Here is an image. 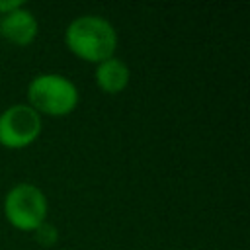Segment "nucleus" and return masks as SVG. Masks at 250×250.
Returning a JSON list of instances; mask_svg holds the SVG:
<instances>
[{"mask_svg": "<svg viewBox=\"0 0 250 250\" xmlns=\"http://www.w3.org/2000/svg\"><path fill=\"white\" fill-rule=\"evenodd\" d=\"M64 45L78 59L98 64L113 57L117 49V31L104 16L84 14L66 25Z\"/></svg>", "mask_w": 250, "mask_h": 250, "instance_id": "obj_1", "label": "nucleus"}, {"mask_svg": "<svg viewBox=\"0 0 250 250\" xmlns=\"http://www.w3.org/2000/svg\"><path fill=\"white\" fill-rule=\"evenodd\" d=\"M80 94L76 84L59 72H43L27 84V105L39 115L62 117L76 109Z\"/></svg>", "mask_w": 250, "mask_h": 250, "instance_id": "obj_2", "label": "nucleus"}, {"mask_svg": "<svg viewBox=\"0 0 250 250\" xmlns=\"http://www.w3.org/2000/svg\"><path fill=\"white\" fill-rule=\"evenodd\" d=\"M47 211L49 203L45 193L31 182H20L12 186L4 197V215L18 230H35L45 223Z\"/></svg>", "mask_w": 250, "mask_h": 250, "instance_id": "obj_3", "label": "nucleus"}, {"mask_svg": "<svg viewBox=\"0 0 250 250\" xmlns=\"http://www.w3.org/2000/svg\"><path fill=\"white\" fill-rule=\"evenodd\" d=\"M41 115L27 104L8 105L0 113V145L6 148H25L41 135Z\"/></svg>", "mask_w": 250, "mask_h": 250, "instance_id": "obj_4", "label": "nucleus"}, {"mask_svg": "<svg viewBox=\"0 0 250 250\" xmlns=\"http://www.w3.org/2000/svg\"><path fill=\"white\" fill-rule=\"evenodd\" d=\"M37 31H39L37 18L25 6L16 8L6 16H0V35L18 47H25L33 43Z\"/></svg>", "mask_w": 250, "mask_h": 250, "instance_id": "obj_5", "label": "nucleus"}, {"mask_svg": "<svg viewBox=\"0 0 250 250\" xmlns=\"http://www.w3.org/2000/svg\"><path fill=\"white\" fill-rule=\"evenodd\" d=\"M94 78H96V84L102 92L105 94H119L127 88L129 84V78H131V72H129V66L117 59L115 55L98 62L96 64V72H94Z\"/></svg>", "mask_w": 250, "mask_h": 250, "instance_id": "obj_6", "label": "nucleus"}, {"mask_svg": "<svg viewBox=\"0 0 250 250\" xmlns=\"http://www.w3.org/2000/svg\"><path fill=\"white\" fill-rule=\"evenodd\" d=\"M35 232H37V234H35L37 240L43 242V244H47V246H51V244L57 240V230H55V227H51L49 223H43L41 227H37Z\"/></svg>", "mask_w": 250, "mask_h": 250, "instance_id": "obj_7", "label": "nucleus"}, {"mask_svg": "<svg viewBox=\"0 0 250 250\" xmlns=\"http://www.w3.org/2000/svg\"><path fill=\"white\" fill-rule=\"evenodd\" d=\"M21 6H25L23 0H0V16H6V14H10Z\"/></svg>", "mask_w": 250, "mask_h": 250, "instance_id": "obj_8", "label": "nucleus"}]
</instances>
